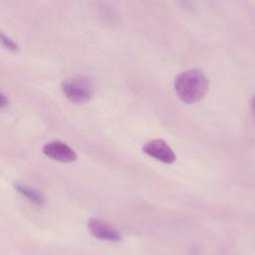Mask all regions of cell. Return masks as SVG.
<instances>
[{
  "label": "cell",
  "mask_w": 255,
  "mask_h": 255,
  "mask_svg": "<svg viewBox=\"0 0 255 255\" xmlns=\"http://www.w3.org/2000/svg\"><path fill=\"white\" fill-rule=\"evenodd\" d=\"M173 85L180 101L190 105L204 98L209 88V81L201 70L190 69L178 74Z\"/></svg>",
  "instance_id": "6da1fadb"
},
{
  "label": "cell",
  "mask_w": 255,
  "mask_h": 255,
  "mask_svg": "<svg viewBox=\"0 0 255 255\" xmlns=\"http://www.w3.org/2000/svg\"><path fill=\"white\" fill-rule=\"evenodd\" d=\"M65 97L76 104L89 102L94 96V85L87 77H73L66 79L61 85Z\"/></svg>",
  "instance_id": "7a4b0ae2"
},
{
  "label": "cell",
  "mask_w": 255,
  "mask_h": 255,
  "mask_svg": "<svg viewBox=\"0 0 255 255\" xmlns=\"http://www.w3.org/2000/svg\"><path fill=\"white\" fill-rule=\"evenodd\" d=\"M92 236L104 241L119 242L123 239L122 233L112 224L100 218H91L87 224Z\"/></svg>",
  "instance_id": "3957f363"
},
{
  "label": "cell",
  "mask_w": 255,
  "mask_h": 255,
  "mask_svg": "<svg viewBox=\"0 0 255 255\" xmlns=\"http://www.w3.org/2000/svg\"><path fill=\"white\" fill-rule=\"evenodd\" d=\"M142 151L148 156L163 163H173L176 159L174 151L163 139L157 138L146 141L142 146Z\"/></svg>",
  "instance_id": "277c9868"
},
{
  "label": "cell",
  "mask_w": 255,
  "mask_h": 255,
  "mask_svg": "<svg viewBox=\"0 0 255 255\" xmlns=\"http://www.w3.org/2000/svg\"><path fill=\"white\" fill-rule=\"evenodd\" d=\"M43 152L48 157L60 162H72L77 158L75 150L61 140H52L43 146Z\"/></svg>",
  "instance_id": "5b68a950"
},
{
  "label": "cell",
  "mask_w": 255,
  "mask_h": 255,
  "mask_svg": "<svg viewBox=\"0 0 255 255\" xmlns=\"http://www.w3.org/2000/svg\"><path fill=\"white\" fill-rule=\"evenodd\" d=\"M15 188L18 190L19 193H21L23 196H25L29 201L33 202L34 204L37 205H43L45 202V198L42 195L41 192L38 190L31 188L27 185H24L22 183H16Z\"/></svg>",
  "instance_id": "8992f818"
},
{
  "label": "cell",
  "mask_w": 255,
  "mask_h": 255,
  "mask_svg": "<svg viewBox=\"0 0 255 255\" xmlns=\"http://www.w3.org/2000/svg\"><path fill=\"white\" fill-rule=\"evenodd\" d=\"M1 42H2V45L5 48H7L8 50H11V51H17L18 50V45L13 40H11L9 37L5 36L3 33L1 34Z\"/></svg>",
  "instance_id": "52a82bcc"
},
{
  "label": "cell",
  "mask_w": 255,
  "mask_h": 255,
  "mask_svg": "<svg viewBox=\"0 0 255 255\" xmlns=\"http://www.w3.org/2000/svg\"><path fill=\"white\" fill-rule=\"evenodd\" d=\"M9 105V100L6 99V96L4 94H1V100H0V106L2 109L7 107Z\"/></svg>",
  "instance_id": "ba28073f"
}]
</instances>
